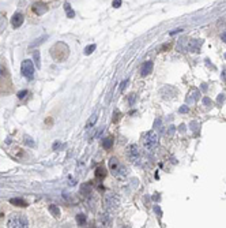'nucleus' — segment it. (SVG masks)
I'll return each mask as SVG.
<instances>
[{
  "label": "nucleus",
  "instance_id": "1",
  "mask_svg": "<svg viewBox=\"0 0 226 228\" xmlns=\"http://www.w3.org/2000/svg\"><path fill=\"white\" fill-rule=\"evenodd\" d=\"M59 0H34L29 7L30 18H39L57 4Z\"/></svg>",
  "mask_w": 226,
  "mask_h": 228
},
{
  "label": "nucleus",
  "instance_id": "2",
  "mask_svg": "<svg viewBox=\"0 0 226 228\" xmlns=\"http://www.w3.org/2000/svg\"><path fill=\"white\" fill-rule=\"evenodd\" d=\"M108 164H109L111 174L115 176V178H117V179H125L127 178V175H128V168H127L118 159L111 157Z\"/></svg>",
  "mask_w": 226,
  "mask_h": 228
},
{
  "label": "nucleus",
  "instance_id": "3",
  "mask_svg": "<svg viewBox=\"0 0 226 228\" xmlns=\"http://www.w3.org/2000/svg\"><path fill=\"white\" fill-rule=\"evenodd\" d=\"M50 55H52L53 60L60 63V61L67 60V58L70 55V48L67 44L61 43V41L60 43H56L55 45L50 48Z\"/></svg>",
  "mask_w": 226,
  "mask_h": 228
},
{
  "label": "nucleus",
  "instance_id": "4",
  "mask_svg": "<svg viewBox=\"0 0 226 228\" xmlns=\"http://www.w3.org/2000/svg\"><path fill=\"white\" fill-rule=\"evenodd\" d=\"M29 226L27 219L22 213H12L7 220V227L8 228H25Z\"/></svg>",
  "mask_w": 226,
  "mask_h": 228
},
{
  "label": "nucleus",
  "instance_id": "5",
  "mask_svg": "<svg viewBox=\"0 0 226 228\" xmlns=\"http://www.w3.org/2000/svg\"><path fill=\"white\" fill-rule=\"evenodd\" d=\"M142 145L146 150L149 152H152L158 145V135L154 133V131H149L146 133L142 138Z\"/></svg>",
  "mask_w": 226,
  "mask_h": 228
},
{
  "label": "nucleus",
  "instance_id": "6",
  "mask_svg": "<svg viewBox=\"0 0 226 228\" xmlns=\"http://www.w3.org/2000/svg\"><path fill=\"white\" fill-rule=\"evenodd\" d=\"M127 157H128V160L131 163H134V164H140V160H142V154H140V150L138 149L136 145H129L128 148H127Z\"/></svg>",
  "mask_w": 226,
  "mask_h": 228
},
{
  "label": "nucleus",
  "instance_id": "7",
  "mask_svg": "<svg viewBox=\"0 0 226 228\" xmlns=\"http://www.w3.org/2000/svg\"><path fill=\"white\" fill-rule=\"evenodd\" d=\"M10 72H8V68L5 66V63L3 60H0V85L3 86V92H7V89L4 88V85H7L10 88Z\"/></svg>",
  "mask_w": 226,
  "mask_h": 228
},
{
  "label": "nucleus",
  "instance_id": "8",
  "mask_svg": "<svg viewBox=\"0 0 226 228\" xmlns=\"http://www.w3.org/2000/svg\"><path fill=\"white\" fill-rule=\"evenodd\" d=\"M22 75L26 77L27 79H33L34 78V64H33L32 60L26 59V60L22 61V67H21Z\"/></svg>",
  "mask_w": 226,
  "mask_h": 228
},
{
  "label": "nucleus",
  "instance_id": "9",
  "mask_svg": "<svg viewBox=\"0 0 226 228\" xmlns=\"http://www.w3.org/2000/svg\"><path fill=\"white\" fill-rule=\"evenodd\" d=\"M118 204H120V198H118V195H116V194H113V193H106L105 194V206H106V209H109V210L115 209V208L118 206Z\"/></svg>",
  "mask_w": 226,
  "mask_h": 228
},
{
  "label": "nucleus",
  "instance_id": "10",
  "mask_svg": "<svg viewBox=\"0 0 226 228\" xmlns=\"http://www.w3.org/2000/svg\"><path fill=\"white\" fill-rule=\"evenodd\" d=\"M23 22H25V16H23V14H21V12H15L12 15V18H11V25H12L15 29L21 27Z\"/></svg>",
  "mask_w": 226,
  "mask_h": 228
},
{
  "label": "nucleus",
  "instance_id": "11",
  "mask_svg": "<svg viewBox=\"0 0 226 228\" xmlns=\"http://www.w3.org/2000/svg\"><path fill=\"white\" fill-rule=\"evenodd\" d=\"M100 223L102 224V227H109L112 223V216L109 212H104L102 215L100 216Z\"/></svg>",
  "mask_w": 226,
  "mask_h": 228
},
{
  "label": "nucleus",
  "instance_id": "12",
  "mask_svg": "<svg viewBox=\"0 0 226 228\" xmlns=\"http://www.w3.org/2000/svg\"><path fill=\"white\" fill-rule=\"evenodd\" d=\"M151 71H152V61H146V63L142 66V68H140V74H142L143 77L149 75Z\"/></svg>",
  "mask_w": 226,
  "mask_h": 228
},
{
  "label": "nucleus",
  "instance_id": "13",
  "mask_svg": "<svg viewBox=\"0 0 226 228\" xmlns=\"http://www.w3.org/2000/svg\"><path fill=\"white\" fill-rule=\"evenodd\" d=\"M93 193V188H91V184H89V183H84V184L80 186V194L84 197H89Z\"/></svg>",
  "mask_w": 226,
  "mask_h": 228
},
{
  "label": "nucleus",
  "instance_id": "14",
  "mask_svg": "<svg viewBox=\"0 0 226 228\" xmlns=\"http://www.w3.org/2000/svg\"><path fill=\"white\" fill-rule=\"evenodd\" d=\"M102 146H104V149L109 150V149L113 146V137L112 135H108L106 138H104V139H102Z\"/></svg>",
  "mask_w": 226,
  "mask_h": 228
},
{
  "label": "nucleus",
  "instance_id": "15",
  "mask_svg": "<svg viewBox=\"0 0 226 228\" xmlns=\"http://www.w3.org/2000/svg\"><path fill=\"white\" fill-rule=\"evenodd\" d=\"M11 204L12 205H16V206H27V202L26 201H23V199H21V198H12L11 199Z\"/></svg>",
  "mask_w": 226,
  "mask_h": 228
},
{
  "label": "nucleus",
  "instance_id": "16",
  "mask_svg": "<svg viewBox=\"0 0 226 228\" xmlns=\"http://www.w3.org/2000/svg\"><path fill=\"white\" fill-rule=\"evenodd\" d=\"M49 212L52 213L53 216H55V217H59V216H60V209H59L57 206H56V205H49Z\"/></svg>",
  "mask_w": 226,
  "mask_h": 228
},
{
  "label": "nucleus",
  "instance_id": "17",
  "mask_svg": "<svg viewBox=\"0 0 226 228\" xmlns=\"http://www.w3.org/2000/svg\"><path fill=\"white\" fill-rule=\"evenodd\" d=\"M64 8H66L67 16H68V18H74V16H75V12H74V10L71 8V5H70L68 3H66V4H64Z\"/></svg>",
  "mask_w": 226,
  "mask_h": 228
},
{
  "label": "nucleus",
  "instance_id": "18",
  "mask_svg": "<svg viewBox=\"0 0 226 228\" xmlns=\"http://www.w3.org/2000/svg\"><path fill=\"white\" fill-rule=\"evenodd\" d=\"M105 170H104L102 167H98L97 170H95V178L97 179H101V178H104V176H105Z\"/></svg>",
  "mask_w": 226,
  "mask_h": 228
},
{
  "label": "nucleus",
  "instance_id": "19",
  "mask_svg": "<svg viewBox=\"0 0 226 228\" xmlns=\"http://www.w3.org/2000/svg\"><path fill=\"white\" fill-rule=\"evenodd\" d=\"M76 223H78L79 226H84V224H86V216L79 213V215L76 216Z\"/></svg>",
  "mask_w": 226,
  "mask_h": 228
},
{
  "label": "nucleus",
  "instance_id": "20",
  "mask_svg": "<svg viewBox=\"0 0 226 228\" xmlns=\"http://www.w3.org/2000/svg\"><path fill=\"white\" fill-rule=\"evenodd\" d=\"M97 115H93V116L91 118H90V119L89 120H87V123H86V127L87 128H90V127H93V126H94V123L95 122H97Z\"/></svg>",
  "mask_w": 226,
  "mask_h": 228
},
{
  "label": "nucleus",
  "instance_id": "21",
  "mask_svg": "<svg viewBox=\"0 0 226 228\" xmlns=\"http://www.w3.org/2000/svg\"><path fill=\"white\" fill-rule=\"evenodd\" d=\"M33 58H34V63L37 64V68H39V67H41V61H39V51H36Z\"/></svg>",
  "mask_w": 226,
  "mask_h": 228
},
{
  "label": "nucleus",
  "instance_id": "22",
  "mask_svg": "<svg viewBox=\"0 0 226 228\" xmlns=\"http://www.w3.org/2000/svg\"><path fill=\"white\" fill-rule=\"evenodd\" d=\"M25 143H27V145H29V146H32V148H34V146H36L34 141H33L30 137H27V135L25 137Z\"/></svg>",
  "mask_w": 226,
  "mask_h": 228
},
{
  "label": "nucleus",
  "instance_id": "23",
  "mask_svg": "<svg viewBox=\"0 0 226 228\" xmlns=\"http://www.w3.org/2000/svg\"><path fill=\"white\" fill-rule=\"evenodd\" d=\"M46 38V36H42V37H39L37 41H34L33 44H30V48H33V47H36V45H38V44H41V43H44V40Z\"/></svg>",
  "mask_w": 226,
  "mask_h": 228
},
{
  "label": "nucleus",
  "instance_id": "24",
  "mask_svg": "<svg viewBox=\"0 0 226 228\" xmlns=\"http://www.w3.org/2000/svg\"><path fill=\"white\" fill-rule=\"evenodd\" d=\"M94 49H95V45H90V47H87L86 49H84V53H86V55H90Z\"/></svg>",
  "mask_w": 226,
  "mask_h": 228
},
{
  "label": "nucleus",
  "instance_id": "25",
  "mask_svg": "<svg viewBox=\"0 0 226 228\" xmlns=\"http://www.w3.org/2000/svg\"><path fill=\"white\" fill-rule=\"evenodd\" d=\"M26 94H27V92H26V90H22V92H19V93H18V98H23Z\"/></svg>",
  "mask_w": 226,
  "mask_h": 228
},
{
  "label": "nucleus",
  "instance_id": "26",
  "mask_svg": "<svg viewBox=\"0 0 226 228\" xmlns=\"http://www.w3.org/2000/svg\"><path fill=\"white\" fill-rule=\"evenodd\" d=\"M120 4H121V0H115L113 2V7H120Z\"/></svg>",
  "mask_w": 226,
  "mask_h": 228
},
{
  "label": "nucleus",
  "instance_id": "27",
  "mask_svg": "<svg viewBox=\"0 0 226 228\" xmlns=\"http://www.w3.org/2000/svg\"><path fill=\"white\" fill-rule=\"evenodd\" d=\"M187 111H188V108H187V107H183V108L180 109V112H187Z\"/></svg>",
  "mask_w": 226,
  "mask_h": 228
},
{
  "label": "nucleus",
  "instance_id": "28",
  "mask_svg": "<svg viewBox=\"0 0 226 228\" xmlns=\"http://www.w3.org/2000/svg\"><path fill=\"white\" fill-rule=\"evenodd\" d=\"M222 41H224V43H226V32L224 33V34H222Z\"/></svg>",
  "mask_w": 226,
  "mask_h": 228
},
{
  "label": "nucleus",
  "instance_id": "29",
  "mask_svg": "<svg viewBox=\"0 0 226 228\" xmlns=\"http://www.w3.org/2000/svg\"><path fill=\"white\" fill-rule=\"evenodd\" d=\"M57 146H60V143H59V142H55V143H53V149H56Z\"/></svg>",
  "mask_w": 226,
  "mask_h": 228
}]
</instances>
